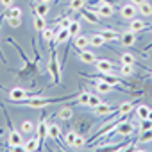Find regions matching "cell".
I'll use <instances>...</instances> for the list:
<instances>
[{
    "instance_id": "33",
    "label": "cell",
    "mask_w": 152,
    "mask_h": 152,
    "mask_svg": "<svg viewBox=\"0 0 152 152\" xmlns=\"http://www.w3.org/2000/svg\"><path fill=\"white\" fill-rule=\"evenodd\" d=\"M88 99H90V91H81L77 95V104L79 106H88Z\"/></svg>"
},
{
    "instance_id": "21",
    "label": "cell",
    "mask_w": 152,
    "mask_h": 152,
    "mask_svg": "<svg viewBox=\"0 0 152 152\" xmlns=\"http://www.w3.org/2000/svg\"><path fill=\"white\" fill-rule=\"evenodd\" d=\"M48 11H50V6H48V2H41V0H39V2L34 6V15H41V16H45Z\"/></svg>"
},
{
    "instance_id": "43",
    "label": "cell",
    "mask_w": 152,
    "mask_h": 152,
    "mask_svg": "<svg viewBox=\"0 0 152 152\" xmlns=\"http://www.w3.org/2000/svg\"><path fill=\"white\" fill-rule=\"evenodd\" d=\"M0 57H2V61L6 63V57H4V54H2V52H0Z\"/></svg>"
},
{
    "instance_id": "28",
    "label": "cell",
    "mask_w": 152,
    "mask_h": 152,
    "mask_svg": "<svg viewBox=\"0 0 152 152\" xmlns=\"http://www.w3.org/2000/svg\"><path fill=\"white\" fill-rule=\"evenodd\" d=\"M140 134H141V136L138 138V141H136V143H148V141H152V129L141 131Z\"/></svg>"
},
{
    "instance_id": "26",
    "label": "cell",
    "mask_w": 152,
    "mask_h": 152,
    "mask_svg": "<svg viewBox=\"0 0 152 152\" xmlns=\"http://www.w3.org/2000/svg\"><path fill=\"white\" fill-rule=\"evenodd\" d=\"M148 111H150V107H148V106L140 104V106L136 107V118H138V120H145V118L148 116Z\"/></svg>"
},
{
    "instance_id": "14",
    "label": "cell",
    "mask_w": 152,
    "mask_h": 152,
    "mask_svg": "<svg viewBox=\"0 0 152 152\" xmlns=\"http://www.w3.org/2000/svg\"><path fill=\"white\" fill-rule=\"evenodd\" d=\"M120 43L125 45V47H132V45L136 43V32H132V31H125V32L122 34V38H120Z\"/></svg>"
},
{
    "instance_id": "24",
    "label": "cell",
    "mask_w": 152,
    "mask_h": 152,
    "mask_svg": "<svg viewBox=\"0 0 152 152\" xmlns=\"http://www.w3.org/2000/svg\"><path fill=\"white\" fill-rule=\"evenodd\" d=\"M68 32H70V38H75L77 34H81V23L77 20H72V23L68 25Z\"/></svg>"
},
{
    "instance_id": "10",
    "label": "cell",
    "mask_w": 152,
    "mask_h": 152,
    "mask_svg": "<svg viewBox=\"0 0 152 152\" xmlns=\"http://www.w3.org/2000/svg\"><path fill=\"white\" fill-rule=\"evenodd\" d=\"M132 131H134V125H132L131 122H127V120L120 122V124H118V127L115 129V132H116V134H122V136H131V134H132Z\"/></svg>"
},
{
    "instance_id": "13",
    "label": "cell",
    "mask_w": 152,
    "mask_h": 152,
    "mask_svg": "<svg viewBox=\"0 0 152 152\" xmlns=\"http://www.w3.org/2000/svg\"><path fill=\"white\" fill-rule=\"evenodd\" d=\"M99 34L104 38V41H120V38H122V34H118L116 31H111V29H104Z\"/></svg>"
},
{
    "instance_id": "20",
    "label": "cell",
    "mask_w": 152,
    "mask_h": 152,
    "mask_svg": "<svg viewBox=\"0 0 152 152\" xmlns=\"http://www.w3.org/2000/svg\"><path fill=\"white\" fill-rule=\"evenodd\" d=\"M132 107H134V102H124V104L118 106L116 115H120V116H127V115L132 111Z\"/></svg>"
},
{
    "instance_id": "12",
    "label": "cell",
    "mask_w": 152,
    "mask_h": 152,
    "mask_svg": "<svg viewBox=\"0 0 152 152\" xmlns=\"http://www.w3.org/2000/svg\"><path fill=\"white\" fill-rule=\"evenodd\" d=\"M79 13H81V16H83L84 20H88L90 23H97V22H99V18H100V16H99V13H95V11L88 9V7H83Z\"/></svg>"
},
{
    "instance_id": "37",
    "label": "cell",
    "mask_w": 152,
    "mask_h": 152,
    "mask_svg": "<svg viewBox=\"0 0 152 152\" xmlns=\"http://www.w3.org/2000/svg\"><path fill=\"white\" fill-rule=\"evenodd\" d=\"M84 145H86V140H84V136L77 132V136H75V141H73V147H75V148H79V147H81V148H83Z\"/></svg>"
},
{
    "instance_id": "4",
    "label": "cell",
    "mask_w": 152,
    "mask_h": 152,
    "mask_svg": "<svg viewBox=\"0 0 152 152\" xmlns=\"http://www.w3.org/2000/svg\"><path fill=\"white\" fill-rule=\"evenodd\" d=\"M36 131H38V138H39L41 148H43V141H45V138H48V122H47V118H45V116L39 120V124H38Z\"/></svg>"
},
{
    "instance_id": "45",
    "label": "cell",
    "mask_w": 152,
    "mask_h": 152,
    "mask_svg": "<svg viewBox=\"0 0 152 152\" xmlns=\"http://www.w3.org/2000/svg\"><path fill=\"white\" fill-rule=\"evenodd\" d=\"M2 134H4V129H0V136H2Z\"/></svg>"
},
{
    "instance_id": "1",
    "label": "cell",
    "mask_w": 152,
    "mask_h": 152,
    "mask_svg": "<svg viewBox=\"0 0 152 152\" xmlns=\"http://www.w3.org/2000/svg\"><path fill=\"white\" fill-rule=\"evenodd\" d=\"M4 115H6V120H7V127H9V140H7V145H9V147H20V145H23V136H22L23 132L13 127V122H11L9 115L6 113V109H4Z\"/></svg>"
},
{
    "instance_id": "23",
    "label": "cell",
    "mask_w": 152,
    "mask_h": 152,
    "mask_svg": "<svg viewBox=\"0 0 152 152\" xmlns=\"http://www.w3.org/2000/svg\"><path fill=\"white\" fill-rule=\"evenodd\" d=\"M45 27H47V20H45V16H41V15H34V29H36L38 32H41Z\"/></svg>"
},
{
    "instance_id": "47",
    "label": "cell",
    "mask_w": 152,
    "mask_h": 152,
    "mask_svg": "<svg viewBox=\"0 0 152 152\" xmlns=\"http://www.w3.org/2000/svg\"><path fill=\"white\" fill-rule=\"evenodd\" d=\"M150 77H152V70H150Z\"/></svg>"
},
{
    "instance_id": "7",
    "label": "cell",
    "mask_w": 152,
    "mask_h": 152,
    "mask_svg": "<svg viewBox=\"0 0 152 152\" xmlns=\"http://www.w3.org/2000/svg\"><path fill=\"white\" fill-rule=\"evenodd\" d=\"M97 13H99V16H102V18H109V16H113V13H115V9H113V4L111 2H99V9H97Z\"/></svg>"
},
{
    "instance_id": "11",
    "label": "cell",
    "mask_w": 152,
    "mask_h": 152,
    "mask_svg": "<svg viewBox=\"0 0 152 152\" xmlns=\"http://www.w3.org/2000/svg\"><path fill=\"white\" fill-rule=\"evenodd\" d=\"M48 138H50V140H56V141H59V143H63V145H66L64 140L61 138V129H59V125H56V124H48Z\"/></svg>"
},
{
    "instance_id": "2",
    "label": "cell",
    "mask_w": 152,
    "mask_h": 152,
    "mask_svg": "<svg viewBox=\"0 0 152 152\" xmlns=\"http://www.w3.org/2000/svg\"><path fill=\"white\" fill-rule=\"evenodd\" d=\"M48 72L52 75V84H59L61 83V63L57 61V56H56V48H52V56H50V61H48Z\"/></svg>"
},
{
    "instance_id": "32",
    "label": "cell",
    "mask_w": 152,
    "mask_h": 152,
    "mask_svg": "<svg viewBox=\"0 0 152 152\" xmlns=\"http://www.w3.org/2000/svg\"><path fill=\"white\" fill-rule=\"evenodd\" d=\"M86 6V0H72L70 2V9L72 11H81Z\"/></svg>"
},
{
    "instance_id": "41",
    "label": "cell",
    "mask_w": 152,
    "mask_h": 152,
    "mask_svg": "<svg viewBox=\"0 0 152 152\" xmlns=\"http://www.w3.org/2000/svg\"><path fill=\"white\" fill-rule=\"evenodd\" d=\"M131 2H132V4H134V6H140V4H141V2H145V0H131Z\"/></svg>"
},
{
    "instance_id": "48",
    "label": "cell",
    "mask_w": 152,
    "mask_h": 152,
    "mask_svg": "<svg viewBox=\"0 0 152 152\" xmlns=\"http://www.w3.org/2000/svg\"><path fill=\"white\" fill-rule=\"evenodd\" d=\"M56 2H57V0H56Z\"/></svg>"
},
{
    "instance_id": "40",
    "label": "cell",
    "mask_w": 152,
    "mask_h": 152,
    "mask_svg": "<svg viewBox=\"0 0 152 152\" xmlns=\"http://www.w3.org/2000/svg\"><path fill=\"white\" fill-rule=\"evenodd\" d=\"M13 2H15V0H0V4H2L6 9H7V7H11V6H13Z\"/></svg>"
},
{
    "instance_id": "42",
    "label": "cell",
    "mask_w": 152,
    "mask_h": 152,
    "mask_svg": "<svg viewBox=\"0 0 152 152\" xmlns=\"http://www.w3.org/2000/svg\"><path fill=\"white\" fill-rule=\"evenodd\" d=\"M147 118H148V120H152V109L148 111V116H147Z\"/></svg>"
},
{
    "instance_id": "46",
    "label": "cell",
    "mask_w": 152,
    "mask_h": 152,
    "mask_svg": "<svg viewBox=\"0 0 152 152\" xmlns=\"http://www.w3.org/2000/svg\"><path fill=\"white\" fill-rule=\"evenodd\" d=\"M41 2H52V0H41Z\"/></svg>"
},
{
    "instance_id": "17",
    "label": "cell",
    "mask_w": 152,
    "mask_h": 152,
    "mask_svg": "<svg viewBox=\"0 0 152 152\" xmlns=\"http://www.w3.org/2000/svg\"><path fill=\"white\" fill-rule=\"evenodd\" d=\"M95 90L99 91V93H111V91H115V86H111L109 83H106V81H102V79H99L97 83H95Z\"/></svg>"
},
{
    "instance_id": "6",
    "label": "cell",
    "mask_w": 152,
    "mask_h": 152,
    "mask_svg": "<svg viewBox=\"0 0 152 152\" xmlns=\"http://www.w3.org/2000/svg\"><path fill=\"white\" fill-rule=\"evenodd\" d=\"M77 57H79L81 63H84V64H95V61H97V56H95L91 50H88V48L79 50V52H77Z\"/></svg>"
},
{
    "instance_id": "31",
    "label": "cell",
    "mask_w": 152,
    "mask_h": 152,
    "mask_svg": "<svg viewBox=\"0 0 152 152\" xmlns=\"http://www.w3.org/2000/svg\"><path fill=\"white\" fill-rule=\"evenodd\" d=\"M104 43H106V41H104V38H102L99 32H97V34H93V36L90 38V45H91V47H102Z\"/></svg>"
},
{
    "instance_id": "16",
    "label": "cell",
    "mask_w": 152,
    "mask_h": 152,
    "mask_svg": "<svg viewBox=\"0 0 152 152\" xmlns=\"http://www.w3.org/2000/svg\"><path fill=\"white\" fill-rule=\"evenodd\" d=\"M22 15H23V11H22L20 7L11 6V7H7L6 13L2 15V20H6V18H22Z\"/></svg>"
},
{
    "instance_id": "22",
    "label": "cell",
    "mask_w": 152,
    "mask_h": 152,
    "mask_svg": "<svg viewBox=\"0 0 152 152\" xmlns=\"http://www.w3.org/2000/svg\"><path fill=\"white\" fill-rule=\"evenodd\" d=\"M57 116H59L61 120H70V118L73 116V111H72V107H70V104H66L64 107H61V109L57 111Z\"/></svg>"
},
{
    "instance_id": "27",
    "label": "cell",
    "mask_w": 152,
    "mask_h": 152,
    "mask_svg": "<svg viewBox=\"0 0 152 152\" xmlns=\"http://www.w3.org/2000/svg\"><path fill=\"white\" fill-rule=\"evenodd\" d=\"M20 131H22L23 134H31V132H34V131H36V125H34V122H31V120H23V122H22Z\"/></svg>"
},
{
    "instance_id": "38",
    "label": "cell",
    "mask_w": 152,
    "mask_h": 152,
    "mask_svg": "<svg viewBox=\"0 0 152 152\" xmlns=\"http://www.w3.org/2000/svg\"><path fill=\"white\" fill-rule=\"evenodd\" d=\"M70 23H72V18H68V16H66V18H63L61 22H57V29H68V25H70Z\"/></svg>"
},
{
    "instance_id": "25",
    "label": "cell",
    "mask_w": 152,
    "mask_h": 152,
    "mask_svg": "<svg viewBox=\"0 0 152 152\" xmlns=\"http://www.w3.org/2000/svg\"><path fill=\"white\" fill-rule=\"evenodd\" d=\"M138 11H140L143 16H152V4L145 0V2H141V4L138 6Z\"/></svg>"
},
{
    "instance_id": "30",
    "label": "cell",
    "mask_w": 152,
    "mask_h": 152,
    "mask_svg": "<svg viewBox=\"0 0 152 152\" xmlns=\"http://www.w3.org/2000/svg\"><path fill=\"white\" fill-rule=\"evenodd\" d=\"M54 34H56V31L54 29H50V27H45L43 31H41V36H43V39L45 41H54Z\"/></svg>"
},
{
    "instance_id": "29",
    "label": "cell",
    "mask_w": 152,
    "mask_h": 152,
    "mask_svg": "<svg viewBox=\"0 0 152 152\" xmlns=\"http://www.w3.org/2000/svg\"><path fill=\"white\" fill-rule=\"evenodd\" d=\"M120 63H122V64H134V63H136V57H134V54L125 52V54L120 56Z\"/></svg>"
},
{
    "instance_id": "18",
    "label": "cell",
    "mask_w": 152,
    "mask_h": 152,
    "mask_svg": "<svg viewBox=\"0 0 152 152\" xmlns=\"http://www.w3.org/2000/svg\"><path fill=\"white\" fill-rule=\"evenodd\" d=\"M41 148V143H39V138H31L29 141L23 143V150L27 152H32V150H39Z\"/></svg>"
},
{
    "instance_id": "8",
    "label": "cell",
    "mask_w": 152,
    "mask_h": 152,
    "mask_svg": "<svg viewBox=\"0 0 152 152\" xmlns=\"http://www.w3.org/2000/svg\"><path fill=\"white\" fill-rule=\"evenodd\" d=\"M95 68L100 73H109V72L115 70V63H111L109 59H97L95 61Z\"/></svg>"
},
{
    "instance_id": "36",
    "label": "cell",
    "mask_w": 152,
    "mask_h": 152,
    "mask_svg": "<svg viewBox=\"0 0 152 152\" xmlns=\"http://www.w3.org/2000/svg\"><path fill=\"white\" fill-rule=\"evenodd\" d=\"M75 136H77V132H75V131H68V132H66V136H64V143H66L68 147H73Z\"/></svg>"
},
{
    "instance_id": "35",
    "label": "cell",
    "mask_w": 152,
    "mask_h": 152,
    "mask_svg": "<svg viewBox=\"0 0 152 152\" xmlns=\"http://www.w3.org/2000/svg\"><path fill=\"white\" fill-rule=\"evenodd\" d=\"M132 72H134L132 64H122V66H120V73L124 75V77H131Z\"/></svg>"
},
{
    "instance_id": "3",
    "label": "cell",
    "mask_w": 152,
    "mask_h": 152,
    "mask_svg": "<svg viewBox=\"0 0 152 152\" xmlns=\"http://www.w3.org/2000/svg\"><path fill=\"white\" fill-rule=\"evenodd\" d=\"M116 109H118V106H111V104H106V102L99 104L97 107H91L95 116H107L111 113H116Z\"/></svg>"
},
{
    "instance_id": "5",
    "label": "cell",
    "mask_w": 152,
    "mask_h": 152,
    "mask_svg": "<svg viewBox=\"0 0 152 152\" xmlns=\"http://www.w3.org/2000/svg\"><path fill=\"white\" fill-rule=\"evenodd\" d=\"M99 79H102V81H106V83H109L111 86H127L118 75H115L113 72H109V73H100L99 75Z\"/></svg>"
},
{
    "instance_id": "9",
    "label": "cell",
    "mask_w": 152,
    "mask_h": 152,
    "mask_svg": "<svg viewBox=\"0 0 152 152\" xmlns=\"http://www.w3.org/2000/svg\"><path fill=\"white\" fill-rule=\"evenodd\" d=\"M136 6L131 2V4H125V6H122V9H120V15H122V18H125V20H132V18H136Z\"/></svg>"
},
{
    "instance_id": "15",
    "label": "cell",
    "mask_w": 152,
    "mask_h": 152,
    "mask_svg": "<svg viewBox=\"0 0 152 152\" xmlns=\"http://www.w3.org/2000/svg\"><path fill=\"white\" fill-rule=\"evenodd\" d=\"M73 45H75V48H79V50L88 48V45H90V38L84 36V34H77V36L73 38Z\"/></svg>"
},
{
    "instance_id": "19",
    "label": "cell",
    "mask_w": 152,
    "mask_h": 152,
    "mask_svg": "<svg viewBox=\"0 0 152 152\" xmlns=\"http://www.w3.org/2000/svg\"><path fill=\"white\" fill-rule=\"evenodd\" d=\"M148 25L143 22V20H131V25H129V31H132V32H141V31H145Z\"/></svg>"
},
{
    "instance_id": "39",
    "label": "cell",
    "mask_w": 152,
    "mask_h": 152,
    "mask_svg": "<svg viewBox=\"0 0 152 152\" xmlns=\"http://www.w3.org/2000/svg\"><path fill=\"white\" fill-rule=\"evenodd\" d=\"M9 25L11 27H20L22 25V18H9Z\"/></svg>"
},
{
    "instance_id": "34",
    "label": "cell",
    "mask_w": 152,
    "mask_h": 152,
    "mask_svg": "<svg viewBox=\"0 0 152 152\" xmlns=\"http://www.w3.org/2000/svg\"><path fill=\"white\" fill-rule=\"evenodd\" d=\"M99 104H102L100 97H99V95H95V93H90V99H88V106H90V107H97Z\"/></svg>"
},
{
    "instance_id": "44",
    "label": "cell",
    "mask_w": 152,
    "mask_h": 152,
    "mask_svg": "<svg viewBox=\"0 0 152 152\" xmlns=\"http://www.w3.org/2000/svg\"><path fill=\"white\" fill-rule=\"evenodd\" d=\"M145 48H147V50H150V48H152V43H150V45H148V47H145Z\"/></svg>"
}]
</instances>
